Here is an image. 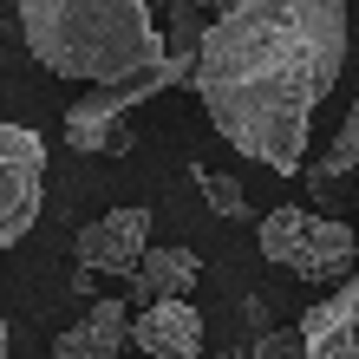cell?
Instances as JSON below:
<instances>
[{"instance_id":"cell-1","label":"cell","mask_w":359,"mask_h":359,"mask_svg":"<svg viewBox=\"0 0 359 359\" xmlns=\"http://www.w3.org/2000/svg\"><path fill=\"white\" fill-rule=\"evenodd\" d=\"M346 72V0H236L209 13L189 86L209 124L255 157L262 170L294 177L313 144V111Z\"/></svg>"},{"instance_id":"cell-2","label":"cell","mask_w":359,"mask_h":359,"mask_svg":"<svg viewBox=\"0 0 359 359\" xmlns=\"http://www.w3.org/2000/svg\"><path fill=\"white\" fill-rule=\"evenodd\" d=\"M20 33L39 66L72 86H104L163 59V33L144 0H20Z\"/></svg>"},{"instance_id":"cell-3","label":"cell","mask_w":359,"mask_h":359,"mask_svg":"<svg viewBox=\"0 0 359 359\" xmlns=\"http://www.w3.org/2000/svg\"><path fill=\"white\" fill-rule=\"evenodd\" d=\"M170 86H189V53H170V46H163V59H151L137 72L86 86V98H72V111H66V144L86 151V157H118L124 151V118L137 104H151L157 92H170Z\"/></svg>"},{"instance_id":"cell-4","label":"cell","mask_w":359,"mask_h":359,"mask_svg":"<svg viewBox=\"0 0 359 359\" xmlns=\"http://www.w3.org/2000/svg\"><path fill=\"white\" fill-rule=\"evenodd\" d=\"M262 255L274 268H287L294 281H313V287H333L340 274L359 262V236L333 216H313V209H274L262 216Z\"/></svg>"},{"instance_id":"cell-5","label":"cell","mask_w":359,"mask_h":359,"mask_svg":"<svg viewBox=\"0 0 359 359\" xmlns=\"http://www.w3.org/2000/svg\"><path fill=\"white\" fill-rule=\"evenodd\" d=\"M46 209V144L27 124L0 118V255L27 236Z\"/></svg>"},{"instance_id":"cell-6","label":"cell","mask_w":359,"mask_h":359,"mask_svg":"<svg viewBox=\"0 0 359 359\" xmlns=\"http://www.w3.org/2000/svg\"><path fill=\"white\" fill-rule=\"evenodd\" d=\"M144 359H203V313L189 307V294H157L137 301V320L124 327Z\"/></svg>"},{"instance_id":"cell-7","label":"cell","mask_w":359,"mask_h":359,"mask_svg":"<svg viewBox=\"0 0 359 359\" xmlns=\"http://www.w3.org/2000/svg\"><path fill=\"white\" fill-rule=\"evenodd\" d=\"M144 248H151V209L144 203H124L79 229V268H92V274H131Z\"/></svg>"},{"instance_id":"cell-8","label":"cell","mask_w":359,"mask_h":359,"mask_svg":"<svg viewBox=\"0 0 359 359\" xmlns=\"http://www.w3.org/2000/svg\"><path fill=\"white\" fill-rule=\"evenodd\" d=\"M301 353L307 359H353L359 353V262L333 281L320 307L301 313Z\"/></svg>"},{"instance_id":"cell-9","label":"cell","mask_w":359,"mask_h":359,"mask_svg":"<svg viewBox=\"0 0 359 359\" xmlns=\"http://www.w3.org/2000/svg\"><path fill=\"white\" fill-rule=\"evenodd\" d=\"M124 307H131V301H104V294L86 301V320L53 340V359H118L124 346H131V333H124L131 313H124Z\"/></svg>"},{"instance_id":"cell-10","label":"cell","mask_w":359,"mask_h":359,"mask_svg":"<svg viewBox=\"0 0 359 359\" xmlns=\"http://www.w3.org/2000/svg\"><path fill=\"white\" fill-rule=\"evenodd\" d=\"M196 274H203V262L189 255V248H144L124 281L137 287V301H157V294H189Z\"/></svg>"},{"instance_id":"cell-11","label":"cell","mask_w":359,"mask_h":359,"mask_svg":"<svg viewBox=\"0 0 359 359\" xmlns=\"http://www.w3.org/2000/svg\"><path fill=\"white\" fill-rule=\"evenodd\" d=\"M189 177H196V189L209 196V209H216L222 222H242L248 209H255V203H248V189H242L236 177H222V170H209V163H196V170H189Z\"/></svg>"},{"instance_id":"cell-12","label":"cell","mask_w":359,"mask_h":359,"mask_svg":"<svg viewBox=\"0 0 359 359\" xmlns=\"http://www.w3.org/2000/svg\"><path fill=\"white\" fill-rule=\"evenodd\" d=\"M359 163V98H353V111H346V124L333 131V151L313 163V183H327V177H346Z\"/></svg>"},{"instance_id":"cell-13","label":"cell","mask_w":359,"mask_h":359,"mask_svg":"<svg viewBox=\"0 0 359 359\" xmlns=\"http://www.w3.org/2000/svg\"><path fill=\"white\" fill-rule=\"evenodd\" d=\"M248 359H307V353H301V327H262Z\"/></svg>"},{"instance_id":"cell-14","label":"cell","mask_w":359,"mask_h":359,"mask_svg":"<svg viewBox=\"0 0 359 359\" xmlns=\"http://www.w3.org/2000/svg\"><path fill=\"white\" fill-rule=\"evenodd\" d=\"M242 320H248V327H255V333L268 327V301H262V294H248V301H242Z\"/></svg>"},{"instance_id":"cell-15","label":"cell","mask_w":359,"mask_h":359,"mask_svg":"<svg viewBox=\"0 0 359 359\" xmlns=\"http://www.w3.org/2000/svg\"><path fill=\"white\" fill-rule=\"evenodd\" d=\"M196 7H203V13H222V7H236V0H196Z\"/></svg>"},{"instance_id":"cell-16","label":"cell","mask_w":359,"mask_h":359,"mask_svg":"<svg viewBox=\"0 0 359 359\" xmlns=\"http://www.w3.org/2000/svg\"><path fill=\"white\" fill-rule=\"evenodd\" d=\"M0 359H7V313H0Z\"/></svg>"},{"instance_id":"cell-17","label":"cell","mask_w":359,"mask_h":359,"mask_svg":"<svg viewBox=\"0 0 359 359\" xmlns=\"http://www.w3.org/2000/svg\"><path fill=\"white\" fill-rule=\"evenodd\" d=\"M353 359H359V353H353Z\"/></svg>"}]
</instances>
